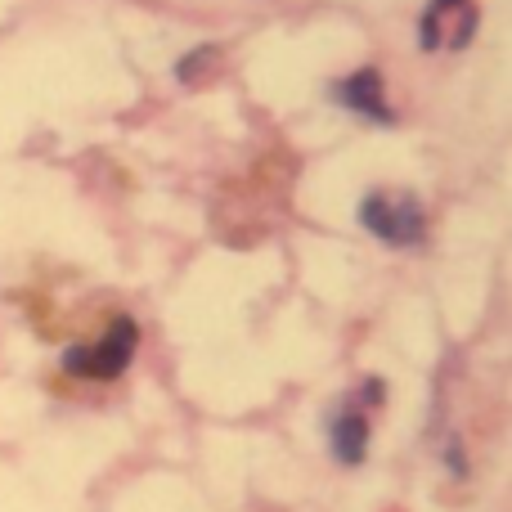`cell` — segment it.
Wrapping results in <instances>:
<instances>
[{
	"instance_id": "cell-1",
	"label": "cell",
	"mask_w": 512,
	"mask_h": 512,
	"mask_svg": "<svg viewBox=\"0 0 512 512\" xmlns=\"http://www.w3.org/2000/svg\"><path fill=\"white\" fill-rule=\"evenodd\" d=\"M360 225L373 230L382 243L391 248H414L427 234V216L418 207L414 194H391V189H378L360 203Z\"/></svg>"
},
{
	"instance_id": "cell-2",
	"label": "cell",
	"mask_w": 512,
	"mask_h": 512,
	"mask_svg": "<svg viewBox=\"0 0 512 512\" xmlns=\"http://www.w3.org/2000/svg\"><path fill=\"white\" fill-rule=\"evenodd\" d=\"M135 346H140V328L131 319H113L108 333L99 337L95 346H72L63 355V369L72 378H95V382H108L117 373H126V364L135 360Z\"/></svg>"
},
{
	"instance_id": "cell-3",
	"label": "cell",
	"mask_w": 512,
	"mask_h": 512,
	"mask_svg": "<svg viewBox=\"0 0 512 512\" xmlns=\"http://www.w3.org/2000/svg\"><path fill=\"white\" fill-rule=\"evenodd\" d=\"M477 32V5L472 0H432L423 14V45L427 50H463Z\"/></svg>"
},
{
	"instance_id": "cell-4",
	"label": "cell",
	"mask_w": 512,
	"mask_h": 512,
	"mask_svg": "<svg viewBox=\"0 0 512 512\" xmlns=\"http://www.w3.org/2000/svg\"><path fill=\"white\" fill-rule=\"evenodd\" d=\"M337 99H342L346 108H355V113L364 117H378V122H391V108H387V95H382V77L373 68L355 72V77H346L342 86L333 90Z\"/></svg>"
},
{
	"instance_id": "cell-5",
	"label": "cell",
	"mask_w": 512,
	"mask_h": 512,
	"mask_svg": "<svg viewBox=\"0 0 512 512\" xmlns=\"http://www.w3.org/2000/svg\"><path fill=\"white\" fill-rule=\"evenodd\" d=\"M364 450H369V423L355 409H342L333 423V454L346 468H355V463H364Z\"/></svg>"
}]
</instances>
